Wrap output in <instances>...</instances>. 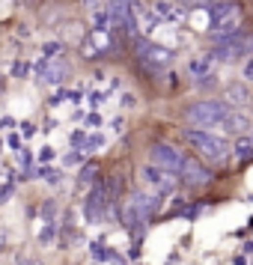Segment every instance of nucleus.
<instances>
[{
	"label": "nucleus",
	"instance_id": "37",
	"mask_svg": "<svg viewBox=\"0 0 253 265\" xmlns=\"http://www.w3.org/2000/svg\"><path fill=\"white\" fill-rule=\"evenodd\" d=\"M244 253H253V241H244Z\"/></svg>",
	"mask_w": 253,
	"mask_h": 265
},
{
	"label": "nucleus",
	"instance_id": "2",
	"mask_svg": "<svg viewBox=\"0 0 253 265\" xmlns=\"http://www.w3.org/2000/svg\"><path fill=\"white\" fill-rule=\"evenodd\" d=\"M230 113V104L218 101V98H206V101H197L185 110V120L191 125H203V128H214V125H221L224 117Z\"/></svg>",
	"mask_w": 253,
	"mask_h": 265
},
{
	"label": "nucleus",
	"instance_id": "33",
	"mask_svg": "<svg viewBox=\"0 0 253 265\" xmlns=\"http://www.w3.org/2000/svg\"><path fill=\"white\" fill-rule=\"evenodd\" d=\"M9 146H12V149H21V137H18V134H12V137H9Z\"/></svg>",
	"mask_w": 253,
	"mask_h": 265
},
{
	"label": "nucleus",
	"instance_id": "4",
	"mask_svg": "<svg viewBox=\"0 0 253 265\" xmlns=\"http://www.w3.org/2000/svg\"><path fill=\"white\" fill-rule=\"evenodd\" d=\"M185 137H188V143L197 149V152H203L208 161H224L230 155V143L224 137H214V134L200 131V128H188Z\"/></svg>",
	"mask_w": 253,
	"mask_h": 265
},
{
	"label": "nucleus",
	"instance_id": "6",
	"mask_svg": "<svg viewBox=\"0 0 253 265\" xmlns=\"http://www.w3.org/2000/svg\"><path fill=\"white\" fill-rule=\"evenodd\" d=\"M149 155H152V164L161 167L164 173H179L182 164H185V155L179 152V149H173L170 143H155Z\"/></svg>",
	"mask_w": 253,
	"mask_h": 265
},
{
	"label": "nucleus",
	"instance_id": "41",
	"mask_svg": "<svg viewBox=\"0 0 253 265\" xmlns=\"http://www.w3.org/2000/svg\"><path fill=\"white\" fill-rule=\"evenodd\" d=\"M137 265H146V262H137Z\"/></svg>",
	"mask_w": 253,
	"mask_h": 265
},
{
	"label": "nucleus",
	"instance_id": "17",
	"mask_svg": "<svg viewBox=\"0 0 253 265\" xmlns=\"http://www.w3.org/2000/svg\"><path fill=\"white\" fill-rule=\"evenodd\" d=\"M57 230H60V223H45L42 233H39V244H51L57 239Z\"/></svg>",
	"mask_w": 253,
	"mask_h": 265
},
{
	"label": "nucleus",
	"instance_id": "14",
	"mask_svg": "<svg viewBox=\"0 0 253 265\" xmlns=\"http://www.w3.org/2000/svg\"><path fill=\"white\" fill-rule=\"evenodd\" d=\"M227 96H230V101H235V104H250V93H247V87H241V84H232V87L227 90Z\"/></svg>",
	"mask_w": 253,
	"mask_h": 265
},
{
	"label": "nucleus",
	"instance_id": "27",
	"mask_svg": "<svg viewBox=\"0 0 253 265\" xmlns=\"http://www.w3.org/2000/svg\"><path fill=\"white\" fill-rule=\"evenodd\" d=\"M244 81H250V84H253V57L244 63Z\"/></svg>",
	"mask_w": 253,
	"mask_h": 265
},
{
	"label": "nucleus",
	"instance_id": "34",
	"mask_svg": "<svg viewBox=\"0 0 253 265\" xmlns=\"http://www.w3.org/2000/svg\"><path fill=\"white\" fill-rule=\"evenodd\" d=\"M128 256H131V259H140V244H131V250H128Z\"/></svg>",
	"mask_w": 253,
	"mask_h": 265
},
{
	"label": "nucleus",
	"instance_id": "7",
	"mask_svg": "<svg viewBox=\"0 0 253 265\" xmlns=\"http://www.w3.org/2000/svg\"><path fill=\"white\" fill-rule=\"evenodd\" d=\"M179 176H182V182L191 185V188H203V185L211 182V170H208L206 164H200L197 158H185V164H182V170H179Z\"/></svg>",
	"mask_w": 253,
	"mask_h": 265
},
{
	"label": "nucleus",
	"instance_id": "13",
	"mask_svg": "<svg viewBox=\"0 0 253 265\" xmlns=\"http://www.w3.org/2000/svg\"><path fill=\"white\" fill-rule=\"evenodd\" d=\"M235 155L241 161H250L253 158V137H238L235 140Z\"/></svg>",
	"mask_w": 253,
	"mask_h": 265
},
{
	"label": "nucleus",
	"instance_id": "16",
	"mask_svg": "<svg viewBox=\"0 0 253 265\" xmlns=\"http://www.w3.org/2000/svg\"><path fill=\"white\" fill-rule=\"evenodd\" d=\"M95 182H98V167L92 161H87L81 170V185H95Z\"/></svg>",
	"mask_w": 253,
	"mask_h": 265
},
{
	"label": "nucleus",
	"instance_id": "8",
	"mask_svg": "<svg viewBox=\"0 0 253 265\" xmlns=\"http://www.w3.org/2000/svg\"><path fill=\"white\" fill-rule=\"evenodd\" d=\"M140 179L146 182V185H152V188H158V194H173V188H176V182L161 170V167H155V164H146L140 170Z\"/></svg>",
	"mask_w": 253,
	"mask_h": 265
},
{
	"label": "nucleus",
	"instance_id": "25",
	"mask_svg": "<svg viewBox=\"0 0 253 265\" xmlns=\"http://www.w3.org/2000/svg\"><path fill=\"white\" fill-rule=\"evenodd\" d=\"M51 158H54V149H51V146H45V149H39V161H45V164H48Z\"/></svg>",
	"mask_w": 253,
	"mask_h": 265
},
{
	"label": "nucleus",
	"instance_id": "24",
	"mask_svg": "<svg viewBox=\"0 0 253 265\" xmlns=\"http://www.w3.org/2000/svg\"><path fill=\"white\" fill-rule=\"evenodd\" d=\"M30 161H33V155H30V152H27V149H18V164H21V167H24V170H27V167H30Z\"/></svg>",
	"mask_w": 253,
	"mask_h": 265
},
{
	"label": "nucleus",
	"instance_id": "19",
	"mask_svg": "<svg viewBox=\"0 0 253 265\" xmlns=\"http://www.w3.org/2000/svg\"><path fill=\"white\" fill-rule=\"evenodd\" d=\"M39 176H42L48 185H60V173H57V170H51V167H42V170H39Z\"/></svg>",
	"mask_w": 253,
	"mask_h": 265
},
{
	"label": "nucleus",
	"instance_id": "35",
	"mask_svg": "<svg viewBox=\"0 0 253 265\" xmlns=\"http://www.w3.org/2000/svg\"><path fill=\"white\" fill-rule=\"evenodd\" d=\"M232 265H247V259H244L241 253H235V256H232Z\"/></svg>",
	"mask_w": 253,
	"mask_h": 265
},
{
	"label": "nucleus",
	"instance_id": "20",
	"mask_svg": "<svg viewBox=\"0 0 253 265\" xmlns=\"http://www.w3.org/2000/svg\"><path fill=\"white\" fill-rule=\"evenodd\" d=\"M12 194H15V185H12V179H6V185L0 188V206L9 203V197H12Z\"/></svg>",
	"mask_w": 253,
	"mask_h": 265
},
{
	"label": "nucleus",
	"instance_id": "18",
	"mask_svg": "<svg viewBox=\"0 0 253 265\" xmlns=\"http://www.w3.org/2000/svg\"><path fill=\"white\" fill-rule=\"evenodd\" d=\"M63 51V45L60 42H45V48H42V54H45V60H57V54Z\"/></svg>",
	"mask_w": 253,
	"mask_h": 265
},
{
	"label": "nucleus",
	"instance_id": "38",
	"mask_svg": "<svg viewBox=\"0 0 253 265\" xmlns=\"http://www.w3.org/2000/svg\"><path fill=\"white\" fill-rule=\"evenodd\" d=\"M206 3L211 6V3H230V0H206Z\"/></svg>",
	"mask_w": 253,
	"mask_h": 265
},
{
	"label": "nucleus",
	"instance_id": "5",
	"mask_svg": "<svg viewBox=\"0 0 253 265\" xmlns=\"http://www.w3.org/2000/svg\"><path fill=\"white\" fill-rule=\"evenodd\" d=\"M137 57H140V63L146 66V69H152V72H161V69H170L173 66V51L170 48H164V45H155V42H140L137 39Z\"/></svg>",
	"mask_w": 253,
	"mask_h": 265
},
{
	"label": "nucleus",
	"instance_id": "12",
	"mask_svg": "<svg viewBox=\"0 0 253 265\" xmlns=\"http://www.w3.org/2000/svg\"><path fill=\"white\" fill-rule=\"evenodd\" d=\"M221 128H227L230 134H244V131L250 128V120L244 117V113H235V110H230L227 117H224V122H221Z\"/></svg>",
	"mask_w": 253,
	"mask_h": 265
},
{
	"label": "nucleus",
	"instance_id": "39",
	"mask_svg": "<svg viewBox=\"0 0 253 265\" xmlns=\"http://www.w3.org/2000/svg\"><path fill=\"white\" fill-rule=\"evenodd\" d=\"M176 262H179V256H170V262H167V265H176Z\"/></svg>",
	"mask_w": 253,
	"mask_h": 265
},
{
	"label": "nucleus",
	"instance_id": "26",
	"mask_svg": "<svg viewBox=\"0 0 253 265\" xmlns=\"http://www.w3.org/2000/svg\"><path fill=\"white\" fill-rule=\"evenodd\" d=\"M71 143H75V146H84V143H87V134H84V131H71Z\"/></svg>",
	"mask_w": 253,
	"mask_h": 265
},
{
	"label": "nucleus",
	"instance_id": "23",
	"mask_svg": "<svg viewBox=\"0 0 253 265\" xmlns=\"http://www.w3.org/2000/svg\"><path fill=\"white\" fill-rule=\"evenodd\" d=\"M84 146H87V149H98V146H104V137H101V134H92V137H87Z\"/></svg>",
	"mask_w": 253,
	"mask_h": 265
},
{
	"label": "nucleus",
	"instance_id": "3",
	"mask_svg": "<svg viewBox=\"0 0 253 265\" xmlns=\"http://www.w3.org/2000/svg\"><path fill=\"white\" fill-rule=\"evenodd\" d=\"M208 33L211 36H221V33H235L241 24V3L230 0V3H211L208 6Z\"/></svg>",
	"mask_w": 253,
	"mask_h": 265
},
{
	"label": "nucleus",
	"instance_id": "9",
	"mask_svg": "<svg viewBox=\"0 0 253 265\" xmlns=\"http://www.w3.org/2000/svg\"><path fill=\"white\" fill-rule=\"evenodd\" d=\"M188 74L197 81L208 78V74H214V57L211 54H200V57H191L188 60Z\"/></svg>",
	"mask_w": 253,
	"mask_h": 265
},
{
	"label": "nucleus",
	"instance_id": "10",
	"mask_svg": "<svg viewBox=\"0 0 253 265\" xmlns=\"http://www.w3.org/2000/svg\"><path fill=\"white\" fill-rule=\"evenodd\" d=\"M66 78H69V63H66L63 57L48 60V69H45V74H42V81H45V84H63Z\"/></svg>",
	"mask_w": 253,
	"mask_h": 265
},
{
	"label": "nucleus",
	"instance_id": "11",
	"mask_svg": "<svg viewBox=\"0 0 253 265\" xmlns=\"http://www.w3.org/2000/svg\"><path fill=\"white\" fill-rule=\"evenodd\" d=\"M131 12H134L131 9V0H111V6H107V18H111L116 27H122Z\"/></svg>",
	"mask_w": 253,
	"mask_h": 265
},
{
	"label": "nucleus",
	"instance_id": "21",
	"mask_svg": "<svg viewBox=\"0 0 253 265\" xmlns=\"http://www.w3.org/2000/svg\"><path fill=\"white\" fill-rule=\"evenodd\" d=\"M63 161H66V167H78V164H84V152H69Z\"/></svg>",
	"mask_w": 253,
	"mask_h": 265
},
{
	"label": "nucleus",
	"instance_id": "36",
	"mask_svg": "<svg viewBox=\"0 0 253 265\" xmlns=\"http://www.w3.org/2000/svg\"><path fill=\"white\" fill-rule=\"evenodd\" d=\"M122 104L125 107H134V96H122Z\"/></svg>",
	"mask_w": 253,
	"mask_h": 265
},
{
	"label": "nucleus",
	"instance_id": "31",
	"mask_svg": "<svg viewBox=\"0 0 253 265\" xmlns=\"http://www.w3.org/2000/svg\"><path fill=\"white\" fill-rule=\"evenodd\" d=\"M101 101H104V96H101V93H90V104H92V107H95V104H101Z\"/></svg>",
	"mask_w": 253,
	"mask_h": 265
},
{
	"label": "nucleus",
	"instance_id": "1",
	"mask_svg": "<svg viewBox=\"0 0 253 265\" xmlns=\"http://www.w3.org/2000/svg\"><path fill=\"white\" fill-rule=\"evenodd\" d=\"M211 39H214V54H211V57L221 60V63H235V60L247 57L250 48H253V42L247 39L241 30H235V33H221V36H211Z\"/></svg>",
	"mask_w": 253,
	"mask_h": 265
},
{
	"label": "nucleus",
	"instance_id": "28",
	"mask_svg": "<svg viewBox=\"0 0 253 265\" xmlns=\"http://www.w3.org/2000/svg\"><path fill=\"white\" fill-rule=\"evenodd\" d=\"M87 125H90V128H98V125H101V117H98V113H90V117H87Z\"/></svg>",
	"mask_w": 253,
	"mask_h": 265
},
{
	"label": "nucleus",
	"instance_id": "40",
	"mask_svg": "<svg viewBox=\"0 0 253 265\" xmlns=\"http://www.w3.org/2000/svg\"><path fill=\"white\" fill-rule=\"evenodd\" d=\"M191 3H206V0H191Z\"/></svg>",
	"mask_w": 253,
	"mask_h": 265
},
{
	"label": "nucleus",
	"instance_id": "15",
	"mask_svg": "<svg viewBox=\"0 0 253 265\" xmlns=\"http://www.w3.org/2000/svg\"><path fill=\"white\" fill-rule=\"evenodd\" d=\"M90 256H92L95 262H111V247H107L104 241H92V244H90Z\"/></svg>",
	"mask_w": 253,
	"mask_h": 265
},
{
	"label": "nucleus",
	"instance_id": "22",
	"mask_svg": "<svg viewBox=\"0 0 253 265\" xmlns=\"http://www.w3.org/2000/svg\"><path fill=\"white\" fill-rule=\"evenodd\" d=\"M27 72H30V63H12V74H15V78H27Z\"/></svg>",
	"mask_w": 253,
	"mask_h": 265
},
{
	"label": "nucleus",
	"instance_id": "29",
	"mask_svg": "<svg viewBox=\"0 0 253 265\" xmlns=\"http://www.w3.org/2000/svg\"><path fill=\"white\" fill-rule=\"evenodd\" d=\"M15 265H42V259H36V256H24V259H18Z\"/></svg>",
	"mask_w": 253,
	"mask_h": 265
},
{
	"label": "nucleus",
	"instance_id": "30",
	"mask_svg": "<svg viewBox=\"0 0 253 265\" xmlns=\"http://www.w3.org/2000/svg\"><path fill=\"white\" fill-rule=\"evenodd\" d=\"M92 21H95V27H104V24H107V12H95Z\"/></svg>",
	"mask_w": 253,
	"mask_h": 265
},
{
	"label": "nucleus",
	"instance_id": "32",
	"mask_svg": "<svg viewBox=\"0 0 253 265\" xmlns=\"http://www.w3.org/2000/svg\"><path fill=\"white\" fill-rule=\"evenodd\" d=\"M21 131H24V137H33V134H36V125H30V122H24V125H21Z\"/></svg>",
	"mask_w": 253,
	"mask_h": 265
}]
</instances>
